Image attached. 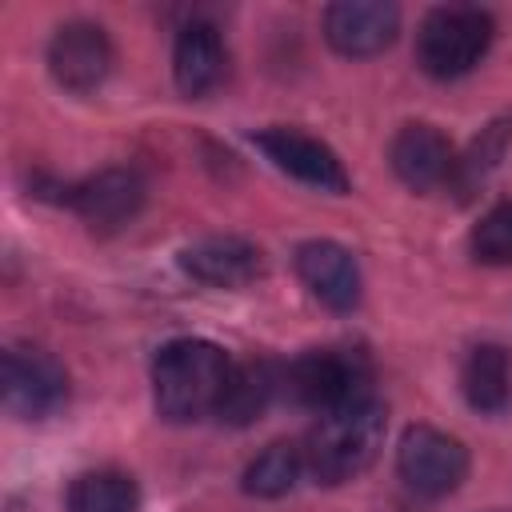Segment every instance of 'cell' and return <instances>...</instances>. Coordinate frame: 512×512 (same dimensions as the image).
<instances>
[{
  "mask_svg": "<svg viewBox=\"0 0 512 512\" xmlns=\"http://www.w3.org/2000/svg\"><path fill=\"white\" fill-rule=\"evenodd\" d=\"M384 428H388V412L376 400V392L316 416V424L308 428V436L300 444L304 448V472L324 488L348 484L352 476H360L380 456Z\"/></svg>",
  "mask_w": 512,
  "mask_h": 512,
  "instance_id": "obj_2",
  "label": "cell"
},
{
  "mask_svg": "<svg viewBox=\"0 0 512 512\" xmlns=\"http://www.w3.org/2000/svg\"><path fill=\"white\" fill-rule=\"evenodd\" d=\"M304 476V448L300 444H288V440H276L268 444L264 452H256L240 476V488L256 500H280L296 488V480Z\"/></svg>",
  "mask_w": 512,
  "mask_h": 512,
  "instance_id": "obj_19",
  "label": "cell"
},
{
  "mask_svg": "<svg viewBox=\"0 0 512 512\" xmlns=\"http://www.w3.org/2000/svg\"><path fill=\"white\" fill-rule=\"evenodd\" d=\"M492 36V12L476 4H440L416 28V64L432 80H460L488 56Z\"/></svg>",
  "mask_w": 512,
  "mask_h": 512,
  "instance_id": "obj_3",
  "label": "cell"
},
{
  "mask_svg": "<svg viewBox=\"0 0 512 512\" xmlns=\"http://www.w3.org/2000/svg\"><path fill=\"white\" fill-rule=\"evenodd\" d=\"M400 32V8L388 0H336L324 8V40L352 60L380 56Z\"/></svg>",
  "mask_w": 512,
  "mask_h": 512,
  "instance_id": "obj_10",
  "label": "cell"
},
{
  "mask_svg": "<svg viewBox=\"0 0 512 512\" xmlns=\"http://www.w3.org/2000/svg\"><path fill=\"white\" fill-rule=\"evenodd\" d=\"M224 36L208 20H188L172 44V76L184 96H208L224 80Z\"/></svg>",
  "mask_w": 512,
  "mask_h": 512,
  "instance_id": "obj_14",
  "label": "cell"
},
{
  "mask_svg": "<svg viewBox=\"0 0 512 512\" xmlns=\"http://www.w3.org/2000/svg\"><path fill=\"white\" fill-rule=\"evenodd\" d=\"M460 392L480 416H500L512 404V356L500 344L468 348L460 364Z\"/></svg>",
  "mask_w": 512,
  "mask_h": 512,
  "instance_id": "obj_15",
  "label": "cell"
},
{
  "mask_svg": "<svg viewBox=\"0 0 512 512\" xmlns=\"http://www.w3.org/2000/svg\"><path fill=\"white\" fill-rule=\"evenodd\" d=\"M112 40L96 20H64L48 40V72L68 92H96L112 72Z\"/></svg>",
  "mask_w": 512,
  "mask_h": 512,
  "instance_id": "obj_9",
  "label": "cell"
},
{
  "mask_svg": "<svg viewBox=\"0 0 512 512\" xmlns=\"http://www.w3.org/2000/svg\"><path fill=\"white\" fill-rule=\"evenodd\" d=\"M236 360L200 336L168 340L152 356V404L156 416L168 424H196L204 416H216L228 376Z\"/></svg>",
  "mask_w": 512,
  "mask_h": 512,
  "instance_id": "obj_1",
  "label": "cell"
},
{
  "mask_svg": "<svg viewBox=\"0 0 512 512\" xmlns=\"http://www.w3.org/2000/svg\"><path fill=\"white\" fill-rule=\"evenodd\" d=\"M396 476L424 500L452 496L468 476V448L432 424H408L396 444Z\"/></svg>",
  "mask_w": 512,
  "mask_h": 512,
  "instance_id": "obj_5",
  "label": "cell"
},
{
  "mask_svg": "<svg viewBox=\"0 0 512 512\" xmlns=\"http://www.w3.org/2000/svg\"><path fill=\"white\" fill-rule=\"evenodd\" d=\"M68 512H140V488L120 468H92L72 476L64 492Z\"/></svg>",
  "mask_w": 512,
  "mask_h": 512,
  "instance_id": "obj_18",
  "label": "cell"
},
{
  "mask_svg": "<svg viewBox=\"0 0 512 512\" xmlns=\"http://www.w3.org/2000/svg\"><path fill=\"white\" fill-rule=\"evenodd\" d=\"M180 268L208 288H248L264 276V252L244 236H204L180 248Z\"/></svg>",
  "mask_w": 512,
  "mask_h": 512,
  "instance_id": "obj_13",
  "label": "cell"
},
{
  "mask_svg": "<svg viewBox=\"0 0 512 512\" xmlns=\"http://www.w3.org/2000/svg\"><path fill=\"white\" fill-rule=\"evenodd\" d=\"M468 252L488 268H512V200H500L476 220Z\"/></svg>",
  "mask_w": 512,
  "mask_h": 512,
  "instance_id": "obj_20",
  "label": "cell"
},
{
  "mask_svg": "<svg viewBox=\"0 0 512 512\" xmlns=\"http://www.w3.org/2000/svg\"><path fill=\"white\" fill-rule=\"evenodd\" d=\"M0 396L16 420H48L68 400V372L40 348L12 344L0 360Z\"/></svg>",
  "mask_w": 512,
  "mask_h": 512,
  "instance_id": "obj_6",
  "label": "cell"
},
{
  "mask_svg": "<svg viewBox=\"0 0 512 512\" xmlns=\"http://www.w3.org/2000/svg\"><path fill=\"white\" fill-rule=\"evenodd\" d=\"M388 160H392V172L404 188L412 192H436L452 180V168H456V152H452V140L436 128V124H404L392 144H388Z\"/></svg>",
  "mask_w": 512,
  "mask_h": 512,
  "instance_id": "obj_12",
  "label": "cell"
},
{
  "mask_svg": "<svg viewBox=\"0 0 512 512\" xmlns=\"http://www.w3.org/2000/svg\"><path fill=\"white\" fill-rule=\"evenodd\" d=\"M304 288L332 312H352L364 296V276L356 256L336 240H304L292 256Z\"/></svg>",
  "mask_w": 512,
  "mask_h": 512,
  "instance_id": "obj_11",
  "label": "cell"
},
{
  "mask_svg": "<svg viewBox=\"0 0 512 512\" xmlns=\"http://www.w3.org/2000/svg\"><path fill=\"white\" fill-rule=\"evenodd\" d=\"M508 144H512V112H500L496 120H488V124L480 128V136L468 144V152L456 156V168H452L448 188H452L460 200H472V196L488 184V176L500 168Z\"/></svg>",
  "mask_w": 512,
  "mask_h": 512,
  "instance_id": "obj_17",
  "label": "cell"
},
{
  "mask_svg": "<svg viewBox=\"0 0 512 512\" xmlns=\"http://www.w3.org/2000/svg\"><path fill=\"white\" fill-rule=\"evenodd\" d=\"M280 372L284 368H276L272 360H244V364H236L232 376H228L224 400L216 408V420L228 424V428L256 424L268 412L272 396L280 392Z\"/></svg>",
  "mask_w": 512,
  "mask_h": 512,
  "instance_id": "obj_16",
  "label": "cell"
},
{
  "mask_svg": "<svg viewBox=\"0 0 512 512\" xmlns=\"http://www.w3.org/2000/svg\"><path fill=\"white\" fill-rule=\"evenodd\" d=\"M148 184L136 168H104L80 184H68L64 204L100 236L120 232L124 224H132L144 208Z\"/></svg>",
  "mask_w": 512,
  "mask_h": 512,
  "instance_id": "obj_8",
  "label": "cell"
},
{
  "mask_svg": "<svg viewBox=\"0 0 512 512\" xmlns=\"http://www.w3.org/2000/svg\"><path fill=\"white\" fill-rule=\"evenodd\" d=\"M280 392L296 408H308V412L324 416L332 408H344L352 400L372 396V372H368V360L360 352L312 348V352H300L296 360L284 364Z\"/></svg>",
  "mask_w": 512,
  "mask_h": 512,
  "instance_id": "obj_4",
  "label": "cell"
},
{
  "mask_svg": "<svg viewBox=\"0 0 512 512\" xmlns=\"http://www.w3.org/2000/svg\"><path fill=\"white\" fill-rule=\"evenodd\" d=\"M256 148L272 160V168L288 172L292 180L308 184V188H320V192H332V196H344L352 188L340 156L312 132H300V128H288V124H276V128H264L252 136Z\"/></svg>",
  "mask_w": 512,
  "mask_h": 512,
  "instance_id": "obj_7",
  "label": "cell"
}]
</instances>
